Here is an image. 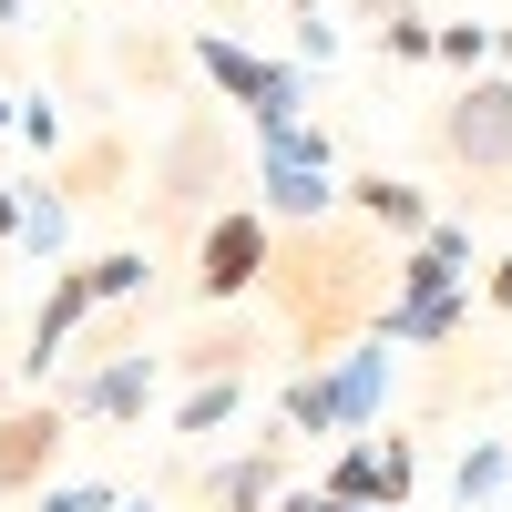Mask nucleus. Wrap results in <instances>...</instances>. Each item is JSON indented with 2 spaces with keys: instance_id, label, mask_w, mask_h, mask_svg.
<instances>
[{
  "instance_id": "1",
  "label": "nucleus",
  "mask_w": 512,
  "mask_h": 512,
  "mask_svg": "<svg viewBox=\"0 0 512 512\" xmlns=\"http://www.w3.org/2000/svg\"><path fill=\"white\" fill-rule=\"evenodd\" d=\"M277 308V328L308 349V369L318 359H338V349H359V338L379 328V226L369 216H318V226H277V267H267V287H256Z\"/></svg>"
},
{
  "instance_id": "8",
  "label": "nucleus",
  "mask_w": 512,
  "mask_h": 512,
  "mask_svg": "<svg viewBox=\"0 0 512 512\" xmlns=\"http://www.w3.org/2000/svg\"><path fill=\"white\" fill-rule=\"evenodd\" d=\"M62 441H72L62 390H41V400H11V410H0V502H11V492H52Z\"/></svg>"
},
{
  "instance_id": "11",
  "label": "nucleus",
  "mask_w": 512,
  "mask_h": 512,
  "mask_svg": "<svg viewBox=\"0 0 512 512\" xmlns=\"http://www.w3.org/2000/svg\"><path fill=\"white\" fill-rule=\"evenodd\" d=\"M472 267H482V246H472V226H431L420 246H400L390 256V297H451V287H472Z\"/></svg>"
},
{
  "instance_id": "25",
  "label": "nucleus",
  "mask_w": 512,
  "mask_h": 512,
  "mask_svg": "<svg viewBox=\"0 0 512 512\" xmlns=\"http://www.w3.org/2000/svg\"><path fill=\"white\" fill-rule=\"evenodd\" d=\"M123 492L113 482H93V472H82V482H52V492H41V512H113Z\"/></svg>"
},
{
  "instance_id": "17",
  "label": "nucleus",
  "mask_w": 512,
  "mask_h": 512,
  "mask_svg": "<svg viewBox=\"0 0 512 512\" xmlns=\"http://www.w3.org/2000/svg\"><path fill=\"white\" fill-rule=\"evenodd\" d=\"M512 492V441L502 431H472V451H461V472H451V502L461 512H492Z\"/></svg>"
},
{
  "instance_id": "4",
  "label": "nucleus",
  "mask_w": 512,
  "mask_h": 512,
  "mask_svg": "<svg viewBox=\"0 0 512 512\" xmlns=\"http://www.w3.org/2000/svg\"><path fill=\"white\" fill-rule=\"evenodd\" d=\"M277 267V216L267 205H216L195 226V308H236L246 287H267Z\"/></svg>"
},
{
  "instance_id": "7",
  "label": "nucleus",
  "mask_w": 512,
  "mask_h": 512,
  "mask_svg": "<svg viewBox=\"0 0 512 512\" xmlns=\"http://www.w3.org/2000/svg\"><path fill=\"white\" fill-rule=\"evenodd\" d=\"M154 390H164V359H154V349L72 359V369H62V410H72V420H123V431H134V420L154 410Z\"/></svg>"
},
{
  "instance_id": "18",
  "label": "nucleus",
  "mask_w": 512,
  "mask_h": 512,
  "mask_svg": "<svg viewBox=\"0 0 512 512\" xmlns=\"http://www.w3.org/2000/svg\"><path fill=\"white\" fill-rule=\"evenodd\" d=\"M379 482H390V472H379V431H369V441H338V451H328V472H318V492L359 502V512H390V502H379Z\"/></svg>"
},
{
  "instance_id": "31",
  "label": "nucleus",
  "mask_w": 512,
  "mask_h": 512,
  "mask_svg": "<svg viewBox=\"0 0 512 512\" xmlns=\"http://www.w3.org/2000/svg\"><path fill=\"white\" fill-rule=\"evenodd\" d=\"M0 134H21V103H11V93H0Z\"/></svg>"
},
{
  "instance_id": "35",
  "label": "nucleus",
  "mask_w": 512,
  "mask_h": 512,
  "mask_svg": "<svg viewBox=\"0 0 512 512\" xmlns=\"http://www.w3.org/2000/svg\"><path fill=\"white\" fill-rule=\"evenodd\" d=\"M502 52H512V31H502Z\"/></svg>"
},
{
  "instance_id": "21",
  "label": "nucleus",
  "mask_w": 512,
  "mask_h": 512,
  "mask_svg": "<svg viewBox=\"0 0 512 512\" xmlns=\"http://www.w3.org/2000/svg\"><path fill=\"white\" fill-rule=\"evenodd\" d=\"M62 236H72V195H62L52 175H31V185H21V246H31V256H62Z\"/></svg>"
},
{
  "instance_id": "24",
  "label": "nucleus",
  "mask_w": 512,
  "mask_h": 512,
  "mask_svg": "<svg viewBox=\"0 0 512 512\" xmlns=\"http://www.w3.org/2000/svg\"><path fill=\"white\" fill-rule=\"evenodd\" d=\"M379 472H390V482H379V502H410V482H420V451H410V431H390V441H379Z\"/></svg>"
},
{
  "instance_id": "23",
  "label": "nucleus",
  "mask_w": 512,
  "mask_h": 512,
  "mask_svg": "<svg viewBox=\"0 0 512 512\" xmlns=\"http://www.w3.org/2000/svg\"><path fill=\"white\" fill-rule=\"evenodd\" d=\"M492 52H502V31L492 21H441V62L472 82V72H492Z\"/></svg>"
},
{
  "instance_id": "32",
  "label": "nucleus",
  "mask_w": 512,
  "mask_h": 512,
  "mask_svg": "<svg viewBox=\"0 0 512 512\" xmlns=\"http://www.w3.org/2000/svg\"><path fill=\"white\" fill-rule=\"evenodd\" d=\"M113 512H164V502H113Z\"/></svg>"
},
{
  "instance_id": "27",
  "label": "nucleus",
  "mask_w": 512,
  "mask_h": 512,
  "mask_svg": "<svg viewBox=\"0 0 512 512\" xmlns=\"http://www.w3.org/2000/svg\"><path fill=\"white\" fill-rule=\"evenodd\" d=\"M297 62H308V72H318V62H338V21H318V11L297 21Z\"/></svg>"
},
{
  "instance_id": "5",
  "label": "nucleus",
  "mask_w": 512,
  "mask_h": 512,
  "mask_svg": "<svg viewBox=\"0 0 512 512\" xmlns=\"http://www.w3.org/2000/svg\"><path fill=\"white\" fill-rule=\"evenodd\" d=\"M431 154L451 175H512V72H472L431 113Z\"/></svg>"
},
{
  "instance_id": "20",
  "label": "nucleus",
  "mask_w": 512,
  "mask_h": 512,
  "mask_svg": "<svg viewBox=\"0 0 512 512\" xmlns=\"http://www.w3.org/2000/svg\"><path fill=\"white\" fill-rule=\"evenodd\" d=\"M236 410H246V379H195V390L175 400V441H216V431H236Z\"/></svg>"
},
{
  "instance_id": "34",
  "label": "nucleus",
  "mask_w": 512,
  "mask_h": 512,
  "mask_svg": "<svg viewBox=\"0 0 512 512\" xmlns=\"http://www.w3.org/2000/svg\"><path fill=\"white\" fill-rule=\"evenodd\" d=\"M0 21H21V0H0Z\"/></svg>"
},
{
  "instance_id": "9",
  "label": "nucleus",
  "mask_w": 512,
  "mask_h": 512,
  "mask_svg": "<svg viewBox=\"0 0 512 512\" xmlns=\"http://www.w3.org/2000/svg\"><path fill=\"white\" fill-rule=\"evenodd\" d=\"M93 318H103L93 256H82V267H52V287H41V308H31V349H21V369H31V379H52L62 349H82V328H93Z\"/></svg>"
},
{
  "instance_id": "19",
  "label": "nucleus",
  "mask_w": 512,
  "mask_h": 512,
  "mask_svg": "<svg viewBox=\"0 0 512 512\" xmlns=\"http://www.w3.org/2000/svg\"><path fill=\"white\" fill-rule=\"evenodd\" d=\"M359 11L379 21V52L390 62H441V21L431 11H410V0H359Z\"/></svg>"
},
{
  "instance_id": "2",
  "label": "nucleus",
  "mask_w": 512,
  "mask_h": 512,
  "mask_svg": "<svg viewBox=\"0 0 512 512\" xmlns=\"http://www.w3.org/2000/svg\"><path fill=\"white\" fill-rule=\"evenodd\" d=\"M390 369H400V349L390 338H359V349H338V359H318V369H297L287 390H277V420L287 431H308V441H369L379 431V410H390Z\"/></svg>"
},
{
  "instance_id": "12",
  "label": "nucleus",
  "mask_w": 512,
  "mask_h": 512,
  "mask_svg": "<svg viewBox=\"0 0 512 512\" xmlns=\"http://www.w3.org/2000/svg\"><path fill=\"white\" fill-rule=\"evenodd\" d=\"M256 349H267V338H256L246 318H226V308H205L175 349H164V369H185V379H246L256 369Z\"/></svg>"
},
{
  "instance_id": "22",
  "label": "nucleus",
  "mask_w": 512,
  "mask_h": 512,
  "mask_svg": "<svg viewBox=\"0 0 512 512\" xmlns=\"http://www.w3.org/2000/svg\"><path fill=\"white\" fill-rule=\"evenodd\" d=\"M93 287H103V308H134V297L154 287V256H144V246H113V256H93Z\"/></svg>"
},
{
  "instance_id": "15",
  "label": "nucleus",
  "mask_w": 512,
  "mask_h": 512,
  "mask_svg": "<svg viewBox=\"0 0 512 512\" xmlns=\"http://www.w3.org/2000/svg\"><path fill=\"white\" fill-rule=\"evenodd\" d=\"M216 164H226V134H216V123H185V134L164 144V175H154V195H164V205L216 195Z\"/></svg>"
},
{
  "instance_id": "10",
  "label": "nucleus",
  "mask_w": 512,
  "mask_h": 512,
  "mask_svg": "<svg viewBox=\"0 0 512 512\" xmlns=\"http://www.w3.org/2000/svg\"><path fill=\"white\" fill-rule=\"evenodd\" d=\"M287 431V420H277ZM246 441V451H226V461H205V482H195V502L205 512H277L287 502V441Z\"/></svg>"
},
{
  "instance_id": "6",
  "label": "nucleus",
  "mask_w": 512,
  "mask_h": 512,
  "mask_svg": "<svg viewBox=\"0 0 512 512\" xmlns=\"http://www.w3.org/2000/svg\"><path fill=\"white\" fill-rule=\"evenodd\" d=\"M195 72L216 82V93L267 134V123H297V103H308V62H277V52H246V41H226V31H205L195 41Z\"/></svg>"
},
{
  "instance_id": "28",
  "label": "nucleus",
  "mask_w": 512,
  "mask_h": 512,
  "mask_svg": "<svg viewBox=\"0 0 512 512\" xmlns=\"http://www.w3.org/2000/svg\"><path fill=\"white\" fill-rule=\"evenodd\" d=\"M482 308H502V318H512V256H492V267H482Z\"/></svg>"
},
{
  "instance_id": "13",
  "label": "nucleus",
  "mask_w": 512,
  "mask_h": 512,
  "mask_svg": "<svg viewBox=\"0 0 512 512\" xmlns=\"http://www.w3.org/2000/svg\"><path fill=\"white\" fill-rule=\"evenodd\" d=\"M349 216H369L379 236H400V246H420V236L441 226V216H431V195H420V185H400L390 164H369V175H349Z\"/></svg>"
},
{
  "instance_id": "14",
  "label": "nucleus",
  "mask_w": 512,
  "mask_h": 512,
  "mask_svg": "<svg viewBox=\"0 0 512 512\" xmlns=\"http://www.w3.org/2000/svg\"><path fill=\"white\" fill-rule=\"evenodd\" d=\"M461 318H472V287H451V297H390V308H379V338H390V349H441V338H461Z\"/></svg>"
},
{
  "instance_id": "30",
  "label": "nucleus",
  "mask_w": 512,
  "mask_h": 512,
  "mask_svg": "<svg viewBox=\"0 0 512 512\" xmlns=\"http://www.w3.org/2000/svg\"><path fill=\"white\" fill-rule=\"evenodd\" d=\"M0 236L21 246V185H0Z\"/></svg>"
},
{
  "instance_id": "26",
  "label": "nucleus",
  "mask_w": 512,
  "mask_h": 512,
  "mask_svg": "<svg viewBox=\"0 0 512 512\" xmlns=\"http://www.w3.org/2000/svg\"><path fill=\"white\" fill-rule=\"evenodd\" d=\"M21 144H31V154H62V103L31 93V103H21Z\"/></svg>"
},
{
  "instance_id": "3",
  "label": "nucleus",
  "mask_w": 512,
  "mask_h": 512,
  "mask_svg": "<svg viewBox=\"0 0 512 512\" xmlns=\"http://www.w3.org/2000/svg\"><path fill=\"white\" fill-rule=\"evenodd\" d=\"M256 205H267L277 226H318L349 205V175H338V144L318 123H267L256 134Z\"/></svg>"
},
{
  "instance_id": "29",
  "label": "nucleus",
  "mask_w": 512,
  "mask_h": 512,
  "mask_svg": "<svg viewBox=\"0 0 512 512\" xmlns=\"http://www.w3.org/2000/svg\"><path fill=\"white\" fill-rule=\"evenodd\" d=\"M277 512H359V502H338V492H308V482H287V502Z\"/></svg>"
},
{
  "instance_id": "33",
  "label": "nucleus",
  "mask_w": 512,
  "mask_h": 512,
  "mask_svg": "<svg viewBox=\"0 0 512 512\" xmlns=\"http://www.w3.org/2000/svg\"><path fill=\"white\" fill-rule=\"evenodd\" d=\"M287 11H297V21H308V11H318V0H287Z\"/></svg>"
},
{
  "instance_id": "16",
  "label": "nucleus",
  "mask_w": 512,
  "mask_h": 512,
  "mask_svg": "<svg viewBox=\"0 0 512 512\" xmlns=\"http://www.w3.org/2000/svg\"><path fill=\"white\" fill-rule=\"evenodd\" d=\"M52 185H62L72 205H93V195H123V185H134V144H123V134H93V144H72Z\"/></svg>"
}]
</instances>
